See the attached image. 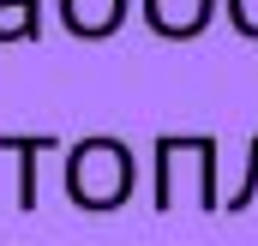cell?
Listing matches in <instances>:
<instances>
[{"instance_id": "5", "label": "cell", "mask_w": 258, "mask_h": 246, "mask_svg": "<svg viewBox=\"0 0 258 246\" xmlns=\"http://www.w3.org/2000/svg\"><path fill=\"white\" fill-rule=\"evenodd\" d=\"M252 198H258V138L246 144V174H240V192H234V198H228L222 210H246Z\"/></svg>"}, {"instance_id": "2", "label": "cell", "mask_w": 258, "mask_h": 246, "mask_svg": "<svg viewBox=\"0 0 258 246\" xmlns=\"http://www.w3.org/2000/svg\"><path fill=\"white\" fill-rule=\"evenodd\" d=\"M210 12H216V0H144L150 30H162V36H198L210 24Z\"/></svg>"}, {"instance_id": "1", "label": "cell", "mask_w": 258, "mask_h": 246, "mask_svg": "<svg viewBox=\"0 0 258 246\" xmlns=\"http://www.w3.org/2000/svg\"><path fill=\"white\" fill-rule=\"evenodd\" d=\"M72 186H78V198L84 204H120L132 186V162L120 144H84L78 150V174H72Z\"/></svg>"}, {"instance_id": "3", "label": "cell", "mask_w": 258, "mask_h": 246, "mask_svg": "<svg viewBox=\"0 0 258 246\" xmlns=\"http://www.w3.org/2000/svg\"><path fill=\"white\" fill-rule=\"evenodd\" d=\"M72 24L84 36H102V30L120 24V0H72Z\"/></svg>"}, {"instance_id": "6", "label": "cell", "mask_w": 258, "mask_h": 246, "mask_svg": "<svg viewBox=\"0 0 258 246\" xmlns=\"http://www.w3.org/2000/svg\"><path fill=\"white\" fill-rule=\"evenodd\" d=\"M228 18L246 42H258V0H228Z\"/></svg>"}, {"instance_id": "4", "label": "cell", "mask_w": 258, "mask_h": 246, "mask_svg": "<svg viewBox=\"0 0 258 246\" xmlns=\"http://www.w3.org/2000/svg\"><path fill=\"white\" fill-rule=\"evenodd\" d=\"M198 204L216 210V138H198Z\"/></svg>"}]
</instances>
